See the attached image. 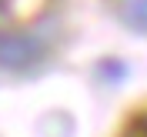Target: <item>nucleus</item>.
I'll use <instances>...</instances> for the list:
<instances>
[{
  "label": "nucleus",
  "mask_w": 147,
  "mask_h": 137,
  "mask_svg": "<svg viewBox=\"0 0 147 137\" xmlns=\"http://www.w3.org/2000/svg\"><path fill=\"white\" fill-rule=\"evenodd\" d=\"M144 127H147V124H144Z\"/></svg>",
  "instance_id": "obj_3"
},
{
  "label": "nucleus",
  "mask_w": 147,
  "mask_h": 137,
  "mask_svg": "<svg viewBox=\"0 0 147 137\" xmlns=\"http://www.w3.org/2000/svg\"><path fill=\"white\" fill-rule=\"evenodd\" d=\"M127 20L134 24V27L147 30V0H130L127 3Z\"/></svg>",
  "instance_id": "obj_2"
},
{
  "label": "nucleus",
  "mask_w": 147,
  "mask_h": 137,
  "mask_svg": "<svg viewBox=\"0 0 147 137\" xmlns=\"http://www.w3.org/2000/svg\"><path fill=\"white\" fill-rule=\"evenodd\" d=\"M40 57V44L34 37H0V64L3 67H27Z\"/></svg>",
  "instance_id": "obj_1"
}]
</instances>
